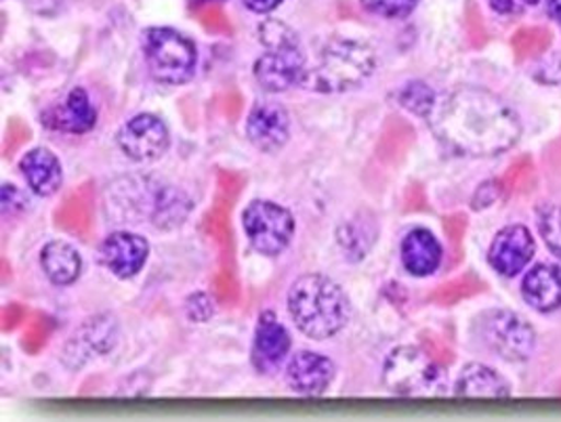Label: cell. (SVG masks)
<instances>
[{"label":"cell","instance_id":"6da1fadb","mask_svg":"<svg viewBox=\"0 0 561 422\" xmlns=\"http://www.w3.org/2000/svg\"><path fill=\"white\" fill-rule=\"evenodd\" d=\"M435 137L460 156H496L522 133L510 105L480 87H457L437 98L427 116Z\"/></svg>","mask_w":561,"mask_h":422},{"label":"cell","instance_id":"7a4b0ae2","mask_svg":"<svg viewBox=\"0 0 561 422\" xmlns=\"http://www.w3.org/2000/svg\"><path fill=\"white\" fill-rule=\"evenodd\" d=\"M286 305L293 323L311 341H329L352 318L347 293L324 274L301 275L290 286Z\"/></svg>","mask_w":561,"mask_h":422},{"label":"cell","instance_id":"3957f363","mask_svg":"<svg viewBox=\"0 0 561 422\" xmlns=\"http://www.w3.org/2000/svg\"><path fill=\"white\" fill-rule=\"evenodd\" d=\"M375 68L377 55L368 45L352 38H334L320 53L318 66L307 70L301 87L322 95L347 93L375 75Z\"/></svg>","mask_w":561,"mask_h":422},{"label":"cell","instance_id":"277c9868","mask_svg":"<svg viewBox=\"0 0 561 422\" xmlns=\"http://www.w3.org/2000/svg\"><path fill=\"white\" fill-rule=\"evenodd\" d=\"M385 387L402 398H434L444 394V364L427 349H393L383 366Z\"/></svg>","mask_w":561,"mask_h":422},{"label":"cell","instance_id":"5b68a950","mask_svg":"<svg viewBox=\"0 0 561 422\" xmlns=\"http://www.w3.org/2000/svg\"><path fill=\"white\" fill-rule=\"evenodd\" d=\"M144 57L156 82L179 87L192 80L198 64L196 45L173 27H150L144 32Z\"/></svg>","mask_w":561,"mask_h":422},{"label":"cell","instance_id":"8992f818","mask_svg":"<svg viewBox=\"0 0 561 422\" xmlns=\"http://www.w3.org/2000/svg\"><path fill=\"white\" fill-rule=\"evenodd\" d=\"M242 227L259 254L278 256L293 242L295 217L278 202L253 199L242 213Z\"/></svg>","mask_w":561,"mask_h":422},{"label":"cell","instance_id":"52a82bcc","mask_svg":"<svg viewBox=\"0 0 561 422\" xmlns=\"http://www.w3.org/2000/svg\"><path fill=\"white\" fill-rule=\"evenodd\" d=\"M473 330L485 349L507 362H526L535 351L533 326L505 309L485 311L473 323Z\"/></svg>","mask_w":561,"mask_h":422},{"label":"cell","instance_id":"ba28073f","mask_svg":"<svg viewBox=\"0 0 561 422\" xmlns=\"http://www.w3.org/2000/svg\"><path fill=\"white\" fill-rule=\"evenodd\" d=\"M116 144L135 162L160 160L171 146L167 123L156 114H137L121 126Z\"/></svg>","mask_w":561,"mask_h":422},{"label":"cell","instance_id":"9c48e42d","mask_svg":"<svg viewBox=\"0 0 561 422\" xmlns=\"http://www.w3.org/2000/svg\"><path fill=\"white\" fill-rule=\"evenodd\" d=\"M306 72V55L299 43L265 49L253 68L256 84L267 93H284L293 87H301Z\"/></svg>","mask_w":561,"mask_h":422},{"label":"cell","instance_id":"30bf717a","mask_svg":"<svg viewBox=\"0 0 561 422\" xmlns=\"http://www.w3.org/2000/svg\"><path fill=\"white\" fill-rule=\"evenodd\" d=\"M247 137L263 153L280 151L290 139V116L278 101H256L247 118Z\"/></svg>","mask_w":561,"mask_h":422},{"label":"cell","instance_id":"8fae6325","mask_svg":"<svg viewBox=\"0 0 561 422\" xmlns=\"http://www.w3.org/2000/svg\"><path fill=\"white\" fill-rule=\"evenodd\" d=\"M150 256V244L141 233L114 231L103 240L100 261L103 267L121 280L139 274Z\"/></svg>","mask_w":561,"mask_h":422},{"label":"cell","instance_id":"7c38bea8","mask_svg":"<svg viewBox=\"0 0 561 422\" xmlns=\"http://www.w3.org/2000/svg\"><path fill=\"white\" fill-rule=\"evenodd\" d=\"M41 123L49 130L84 135L98 125V110L82 87H75L66 98L43 110Z\"/></svg>","mask_w":561,"mask_h":422},{"label":"cell","instance_id":"4fadbf2b","mask_svg":"<svg viewBox=\"0 0 561 422\" xmlns=\"http://www.w3.org/2000/svg\"><path fill=\"white\" fill-rule=\"evenodd\" d=\"M334 373L331 357L316 351H299L286 364V383L297 396L318 398L331 387Z\"/></svg>","mask_w":561,"mask_h":422},{"label":"cell","instance_id":"5bb4252c","mask_svg":"<svg viewBox=\"0 0 561 422\" xmlns=\"http://www.w3.org/2000/svg\"><path fill=\"white\" fill-rule=\"evenodd\" d=\"M535 256L533 233L524 225H511L496 233L488 252L490 265L505 277L519 274Z\"/></svg>","mask_w":561,"mask_h":422},{"label":"cell","instance_id":"9a60e30c","mask_svg":"<svg viewBox=\"0 0 561 422\" xmlns=\"http://www.w3.org/2000/svg\"><path fill=\"white\" fill-rule=\"evenodd\" d=\"M290 351V334L274 311H263L256 320L251 360L259 373H274Z\"/></svg>","mask_w":561,"mask_h":422},{"label":"cell","instance_id":"2e32d148","mask_svg":"<svg viewBox=\"0 0 561 422\" xmlns=\"http://www.w3.org/2000/svg\"><path fill=\"white\" fill-rule=\"evenodd\" d=\"M118 339V323L112 316H100L93 318L87 323L80 326L75 339L70 343H66L64 355H66V364L72 362H84L91 355H103L107 351H112Z\"/></svg>","mask_w":561,"mask_h":422},{"label":"cell","instance_id":"e0dca14e","mask_svg":"<svg viewBox=\"0 0 561 422\" xmlns=\"http://www.w3.org/2000/svg\"><path fill=\"white\" fill-rule=\"evenodd\" d=\"M20 173L24 174L27 187L41 198H49L64 185V169L51 149L34 148L26 151L20 160Z\"/></svg>","mask_w":561,"mask_h":422},{"label":"cell","instance_id":"ac0fdd59","mask_svg":"<svg viewBox=\"0 0 561 422\" xmlns=\"http://www.w3.org/2000/svg\"><path fill=\"white\" fill-rule=\"evenodd\" d=\"M400 256H402V263L410 275L427 277L439 270L444 250H442L439 240L430 229L416 227L409 231L407 238L402 240Z\"/></svg>","mask_w":561,"mask_h":422},{"label":"cell","instance_id":"d6986e66","mask_svg":"<svg viewBox=\"0 0 561 422\" xmlns=\"http://www.w3.org/2000/svg\"><path fill=\"white\" fill-rule=\"evenodd\" d=\"M41 267L55 286H72L82 274V256L72 244L53 240L41 250Z\"/></svg>","mask_w":561,"mask_h":422},{"label":"cell","instance_id":"ffe728a7","mask_svg":"<svg viewBox=\"0 0 561 422\" xmlns=\"http://www.w3.org/2000/svg\"><path fill=\"white\" fill-rule=\"evenodd\" d=\"M524 298L538 311H556L561 307V267L560 265H538L526 275L524 284Z\"/></svg>","mask_w":561,"mask_h":422},{"label":"cell","instance_id":"44dd1931","mask_svg":"<svg viewBox=\"0 0 561 422\" xmlns=\"http://www.w3.org/2000/svg\"><path fill=\"white\" fill-rule=\"evenodd\" d=\"M455 391L459 398L501 399L511 396V387L505 383V378L482 364L465 366Z\"/></svg>","mask_w":561,"mask_h":422},{"label":"cell","instance_id":"7402d4cb","mask_svg":"<svg viewBox=\"0 0 561 422\" xmlns=\"http://www.w3.org/2000/svg\"><path fill=\"white\" fill-rule=\"evenodd\" d=\"M192 213V199L178 187L164 185L153 194L152 219L160 229H173L183 224Z\"/></svg>","mask_w":561,"mask_h":422},{"label":"cell","instance_id":"603a6c76","mask_svg":"<svg viewBox=\"0 0 561 422\" xmlns=\"http://www.w3.org/2000/svg\"><path fill=\"white\" fill-rule=\"evenodd\" d=\"M551 41L553 36L547 27L535 25V27H522L519 32H515V36L511 38V47L519 61H526V59H536L545 55V50L551 47Z\"/></svg>","mask_w":561,"mask_h":422},{"label":"cell","instance_id":"cb8c5ba5","mask_svg":"<svg viewBox=\"0 0 561 422\" xmlns=\"http://www.w3.org/2000/svg\"><path fill=\"white\" fill-rule=\"evenodd\" d=\"M501 185H503V192H510V194H522V196L530 194L536 185V169L533 158L530 156L517 158L507 169Z\"/></svg>","mask_w":561,"mask_h":422},{"label":"cell","instance_id":"d4e9b609","mask_svg":"<svg viewBox=\"0 0 561 422\" xmlns=\"http://www.w3.org/2000/svg\"><path fill=\"white\" fill-rule=\"evenodd\" d=\"M538 229L549 250L561 259V206L545 204L538 210Z\"/></svg>","mask_w":561,"mask_h":422},{"label":"cell","instance_id":"484cf974","mask_svg":"<svg viewBox=\"0 0 561 422\" xmlns=\"http://www.w3.org/2000/svg\"><path fill=\"white\" fill-rule=\"evenodd\" d=\"M435 100H437V95H435L434 91H432L425 82H410V84H407V87L402 89V93H400L402 105L409 107L412 114L423 116V118L430 116Z\"/></svg>","mask_w":561,"mask_h":422},{"label":"cell","instance_id":"4316f807","mask_svg":"<svg viewBox=\"0 0 561 422\" xmlns=\"http://www.w3.org/2000/svg\"><path fill=\"white\" fill-rule=\"evenodd\" d=\"M256 36H259V43L263 45V49L299 43L297 32L290 25L280 22V20H265V22H261L259 30H256Z\"/></svg>","mask_w":561,"mask_h":422},{"label":"cell","instance_id":"83f0119b","mask_svg":"<svg viewBox=\"0 0 561 422\" xmlns=\"http://www.w3.org/2000/svg\"><path fill=\"white\" fill-rule=\"evenodd\" d=\"M359 4L373 15L387 18V20H400L412 13L419 0H359Z\"/></svg>","mask_w":561,"mask_h":422},{"label":"cell","instance_id":"f1b7e54d","mask_svg":"<svg viewBox=\"0 0 561 422\" xmlns=\"http://www.w3.org/2000/svg\"><path fill=\"white\" fill-rule=\"evenodd\" d=\"M185 311L192 322H206L213 318V303L206 293H194L185 300Z\"/></svg>","mask_w":561,"mask_h":422},{"label":"cell","instance_id":"f546056e","mask_svg":"<svg viewBox=\"0 0 561 422\" xmlns=\"http://www.w3.org/2000/svg\"><path fill=\"white\" fill-rule=\"evenodd\" d=\"M0 204H2V213L11 215V213H18V210H24L27 206V199L15 185L4 183L2 190H0Z\"/></svg>","mask_w":561,"mask_h":422},{"label":"cell","instance_id":"4dcf8cb0","mask_svg":"<svg viewBox=\"0 0 561 422\" xmlns=\"http://www.w3.org/2000/svg\"><path fill=\"white\" fill-rule=\"evenodd\" d=\"M484 286L480 284L478 277L473 275H467V280H462L460 284H455L450 288L444 290V300H457V298L469 297V295H476L480 293Z\"/></svg>","mask_w":561,"mask_h":422},{"label":"cell","instance_id":"1f68e13d","mask_svg":"<svg viewBox=\"0 0 561 422\" xmlns=\"http://www.w3.org/2000/svg\"><path fill=\"white\" fill-rule=\"evenodd\" d=\"M501 194H503V185L499 181H488L478 190V194L473 198V208L482 210V208L490 206L494 199L499 198Z\"/></svg>","mask_w":561,"mask_h":422},{"label":"cell","instance_id":"d6a6232c","mask_svg":"<svg viewBox=\"0 0 561 422\" xmlns=\"http://www.w3.org/2000/svg\"><path fill=\"white\" fill-rule=\"evenodd\" d=\"M538 0H490L492 9L501 15H515V13H522L524 9L533 7Z\"/></svg>","mask_w":561,"mask_h":422},{"label":"cell","instance_id":"836d02e7","mask_svg":"<svg viewBox=\"0 0 561 422\" xmlns=\"http://www.w3.org/2000/svg\"><path fill=\"white\" fill-rule=\"evenodd\" d=\"M284 0H244V4L255 13H272Z\"/></svg>","mask_w":561,"mask_h":422},{"label":"cell","instance_id":"e575fe53","mask_svg":"<svg viewBox=\"0 0 561 422\" xmlns=\"http://www.w3.org/2000/svg\"><path fill=\"white\" fill-rule=\"evenodd\" d=\"M547 9L553 20L561 22V0H547Z\"/></svg>","mask_w":561,"mask_h":422}]
</instances>
